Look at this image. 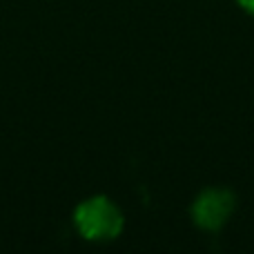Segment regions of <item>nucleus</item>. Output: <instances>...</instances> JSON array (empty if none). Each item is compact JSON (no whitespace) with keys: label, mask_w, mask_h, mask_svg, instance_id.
Returning <instances> with one entry per match:
<instances>
[{"label":"nucleus","mask_w":254,"mask_h":254,"mask_svg":"<svg viewBox=\"0 0 254 254\" xmlns=\"http://www.w3.org/2000/svg\"><path fill=\"white\" fill-rule=\"evenodd\" d=\"M74 225L85 241L105 243L114 241L123 232V212L112 198L89 196L78 203L74 210Z\"/></svg>","instance_id":"nucleus-1"},{"label":"nucleus","mask_w":254,"mask_h":254,"mask_svg":"<svg viewBox=\"0 0 254 254\" xmlns=\"http://www.w3.org/2000/svg\"><path fill=\"white\" fill-rule=\"evenodd\" d=\"M237 210V196L228 188H207L194 198L192 221L201 230L216 232L230 221Z\"/></svg>","instance_id":"nucleus-2"},{"label":"nucleus","mask_w":254,"mask_h":254,"mask_svg":"<svg viewBox=\"0 0 254 254\" xmlns=\"http://www.w3.org/2000/svg\"><path fill=\"white\" fill-rule=\"evenodd\" d=\"M237 2L241 4L248 13H252V16H254V0H237Z\"/></svg>","instance_id":"nucleus-3"}]
</instances>
